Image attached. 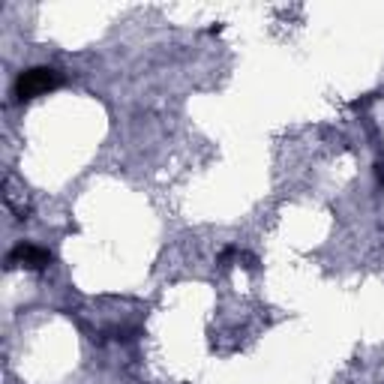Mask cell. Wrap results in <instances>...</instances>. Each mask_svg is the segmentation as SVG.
<instances>
[{
	"mask_svg": "<svg viewBox=\"0 0 384 384\" xmlns=\"http://www.w3.org/2000/svg\"><path fill=\"white\" fill-rule=\"evenodd\" d=\"M378 177H381V184H384V165H378Z\"/></svg>",
	"mask_w": 384,
	"mask_h": 384,
	"instance_id": "3",
	"label": "cell"
},
{
	"mask_svg": "<svg viewBox=\"0 0 384 384\" xmlns=\"http://www.w3.org/2000/svg\"><path fill=\"white\" fill-rule=\"evenodd\" d=\"M51 262V252L42 250V246H33V243H18L13 252H9V264H21V267H30V270H42L49 267Z\"/></svg>",
	"mask_w": 384,
	"mask_h": 384,
	"instance_id": "2",
	"label": "cell"
},
{
	"mask_svg": "<svg viewBox=\"0 0 384 384\" xmlns=\"http://www.w3.org/2000/svg\"><path fill=\"white\" fill-rule=\"evenodd\" d=\"M60 84V75L49 70V66H33V70L21 72L18 82H15V96L18 99H33L39 94H49V90H54Z\"/></svg>",
	"mask_w": 384,
	"mask_h": 384,
	"instance_id": "1",
	"label": "cell"
}]
</instances>
